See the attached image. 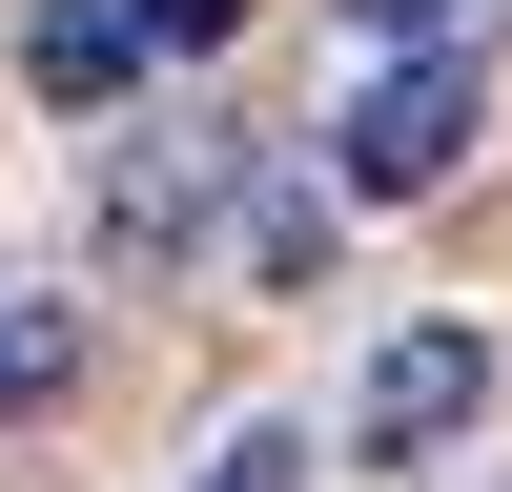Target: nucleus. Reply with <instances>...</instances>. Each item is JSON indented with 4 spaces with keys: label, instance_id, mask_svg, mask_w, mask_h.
Returning <instances> with one entry per match:
<instances>
[{
    "label": "nucleus",
    "instance_id": "nucleus-5",
    "mask_svg": "<svg viewBox=\"0 0 512 492\" xmlns=\"http://www.w3.org/2000/svg\"><path fill=\"white\" fill-rule=\"evenodd\" d=\"M185 492H308V431H226V451H205Z\"/></svg>",
    "mask_w": 512,
    "mask_h": 492
},
{
    "label": "nucleus",
    "instance_id": "nucleus-2",
    "mask_svg": "<svg viewBox=\"0 0 512 492\" xmlns=\"http://www.w3.org/2000/svg\"><path fill=\"white\" fill-rule=\"evenodd\" d=\"M472 410H492V328H390L369 390H349V451H369V472H410V451H451Z\"/></svg>",
    "mask_w": 512,
    "mask_h": 492
},
{
    "label": "nucleus",
    "instance_id": "nucleus-1",
    "mask_svg": "<svg viewBox=\"0 0 512 492\" xmlns=\"http://www.w3.org/2000/svg\"><path fill=\"white\" fill-rule=\"evenodd\" d=\"M472 123H492V62L472 41H410V62L328 123V144H349V205H431L451 164H472Z\"/></svg>",
    "mask_w": 512,
    "mask_h": 492
},
{
    "label": "nucleus",
    "instance_id": "nucleus-7",
    "mask_svg": "<svg viewBox=\"0 0 512 492\" xmlns=\"http://www.w3.org/2000/svg\"><path fill=\"white\" fill-rule=\"evenodd\" d=\"M123 21H144V41H226L246 0H123Z\"/></svg>",
    "mask_w": 512,
    "mask_h": 492
},
{
    "label": "nucleus",
    "instance_id": "nucleus-3",
    "mask_svg": "<svg viewBox=\"0 0 512 492\" xmlns=\"http://www.w3.org/2000/svg\"><path fill=\"white\" fill-rule=\"evenodd\" d=\"M21 62H41V103H123V82H144V21H123V0H41Z\"/></svg>",
    "mask_w": 512,
    "mask_h": 492
},
{
    "label": "nucleus",
    "instance_id": "nucleus-6",
    "mask_svg": "<svg viewBox=\"0 0 512 492\" xmlns=\"http://www.w3.org/2000/svg\"><path fill=\"white\" fill-rule=\"evenodd\" d=\"M41 390H62V328H41V308H0V410H41Z\"/></svg>",
    "mask_w": 512,
    "mask_h": 492
},
{
    "label": "nucleus",
    "instance_id": "nucleus-4",
    "mask_svg": "<svg viewBox=\"0 0 512 492\" xmlns=\"http://www.w3.org/2000/svg\"><path fill=\"white\" fill-rule=\"evenodd\" d=\"M205 185H226V123H164V144L123 164V226H144V246H164V226H205Z\"/></svg>",
    "mask_w": 512,
    "mask_h": 492
},
{
    "label": "nucleus",
    "instance_id": "nucleus-8",
    "mask_svg": "<svg viewBox=\"0 0 512 492\" xmlns=\"http://www.w3.org/2000/svg\"><path fill=\"white\" fill-rule=\"evenodd\" d=\"M369 21H451V0H369Z\"/></svg>",
    "mask_w": 512,
    "mask_h": 492
}]
</instances>
